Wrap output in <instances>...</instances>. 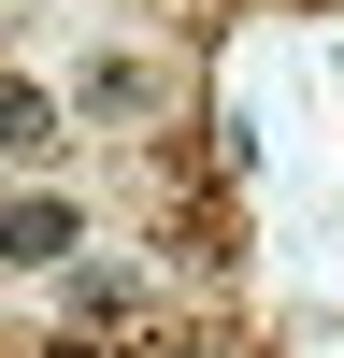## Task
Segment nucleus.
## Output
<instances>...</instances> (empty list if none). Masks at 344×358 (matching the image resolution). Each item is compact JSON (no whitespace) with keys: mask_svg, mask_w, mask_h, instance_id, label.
<instances>
[{"mask_svg":"<svg viewBox=\"0 0 344 358\" xmlns=\"http://www.w3.org/2000/svg\"><path fill=\"white\" fill-rule=\"evenodd\" d=\"M0 258H15V273H72V258H86V215H72V201H15V215H0Z\"/></svg>","mask_w":344,"mask_h":358,"instance_id":"1","label":"nucleus"},{"mask_svg":"<svg viewBox=\"0 0 344 358\" xmlns=\"http://www.w3.org/2000/svg\"><path fill=\"white\" fill-rule=\"evenodd\" d=\"M57 143V101H43V72H0V158H43Z\"/></svg>","mask_w":344,"mask_h":358,"instance_id":"2","label":"nucleus"},{"mask_svg":"<svg viewBox=\"0 0 344 358\" xmlns=\"http://www.w3.org/2000/svg\"><path fill=\"white\" fill-rule=\"evenodd\" d=\"M29 358H115V344H86V330H72V344H29Z\"/></svg>","mask_w":344,"mask_h":358,"instance_id":"3","label":"nucleus"}]
</instances>
